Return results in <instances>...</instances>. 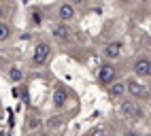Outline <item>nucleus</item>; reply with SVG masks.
Wrapping results in <instances>:
<instances>
[{
	"instance_id": "nucleus-14",
	"label": "nucleus",
	"mask_w": 151,
	"mask_h": 136,
	"mask_svg": "<svg viewBox=\"0 0 151 136\" xmlns=\"http://www.w3.org/2000/svg\"><path fill=\"white\" fill-rule=\"evenodd\" d=\"M32 19H34V24H41V19H43V17H41V13H34Z\"/></svg>"
},
{
	"instance_id": "nucleus-10",
	"label": "nucleus",
	"mask_w": 151,
	"mask_h": 136,
	"mask_svg": "<svg viewBox=\"0 0 151 136\" xmlns=\"http://www.w3.org/2000/svg\"><path fill=\"white\" fill-rule=\"evenodd\" d=\"M9 79H11L13 83H19V81L24 79V72H22V68H17V66L9 68Z\"/></svg>"
},
{
	"instance_id": "nucleus-12",
	"label": "nucleus",
	"mask_w": 151,
	"mask_h": 136,
	"mask_svg": "<svg viewBox=\"0 0 151 136\" xmlns=\"http://www.w3.org/2000/svg\"><path fill=\"white\" fill-rule=\"evenodd\" d=\"M9 34H11V28H9L6 24H0V41H6Z\"/></svg>"
},
{
	"instance_id": "nucleus-8",
	"label": "nucleus",
	"mask_w": 151,
	"mask_h": 136,
	"mask_svg": "<svg viewBox=\"0 0 151 136\" xmlns=\"http://www.w3.org/2000/svg\"><path fill=\"white\" fill-rule=\"evenodd\" d=\"M68 100V94L64 87H55V92H53V104H55V109H62V106L66 104Z\"/></svg>"
},
{
	"instance_id": "nucleus-15",
	"label": "nucleus",
	"mask_w": 151,
	"mask_h": 136,
	"mask_svg": "<svg viewBox=\"0 0 151 136\" xmlns=\"http://www.w3.org/2000/svg\"><path fill=\"white\" fill-rule=\"evenodd\" d=\"M60 123H62V119H60V117H53V121H51L53 128H55V125H60Z\"/></svg>"
},
{
	"instance_id": "nucleus-6",
	"label": "nucleus",
	"mask_w": 151,
	"mask_h": 136,
	"mask_svg": "<svg viewBox=\"0 0 151 136\" xmlns=\"http://www.w3.org/2000/svg\"><path fill=\"white\" fill-rule=\"evenodd\" d=\"M58 17H60V21H70V19L75 17V6L70 4V2H64V4H60L58 9Z\"/></svg>"
},
{
	"instance_id": "nucleus-16",
	"label": "nucleus",
	"mask_w": 151,
	"mask_h": 136,
	"mask_svg": "<svg viewBox=\"0 0 151 136\" xmlns=\"http://www.w3.org/2000/svg\"><path fill=\"white\" fill-rule=\"evenodd\" d=\"M2 15H4V9H2V6H0V17H2Z\"/></svg>"
},
{
	"instance_id": "nucleus-7",
	"label": "nucleus",
	"mask_w": 151,
	"mask_h": 136,
	"mask_svg": "<svg viewBox=\"0 0 151 136\" xmlns=\"http://www.w3.org/2000/svg\"><path fill=\"white\" fill-rule=\"evenodd\" d=\"M104 55L109 60H117V57L122 55V43H109L104 47Z\"/></svg>"
},
{
	"instance_id": "nucleus-9",
	"label": "nucleus",
	"mask_w": 151,
	"mask_h": 136,
	"mask_svg": "<svg viewBox=\"0 0 151 136\" xmlns=\"http://www.w3.org/2000/svg\"><path fill=\"white\" fill-rule=\"evenodd\" d=\"M53 36H55V38H60V41H68V38H70V28H68V26H64V21H62L60 26H55V28H53Z\"/></svg>"
},
{
	"instance_id": "nucleus-2",
	"label": "nucleus",
	"mask_w": 151,
	"mask_h": 136,
	"mask_svg": "<svg viewBox=\"0 0 151 136\" xmlns=\"http://www.w3.org/2000/svg\"><path fill=\"white\" fill-rule=\"evenodd\" d=\"M49 55H51V47H49L47 43H38L36 49H34L32 60H34V64H45L49 60Z\"/></svg>"
},
{
	"instance_id": "nucleus-4",
	"label": "nucleus",
	"mask_w": 151,
	"mask_h": 136,
	"mask_svg": "<svg viewBox=\"0 0 151 136\" xmlns=\"http://www.w3.org/2000/svg\"><path fill=\"white\" fill-rule=\"evenodd\" d=\"M98 81L104 83V85H111V83L115 81V68H111L109 64L100 66V68H98Z\"/></svg>"
},
{
	"instance_id": "nucleus-11",
	"label": "nucleus",
	"mask_w": 151,
	"mask_h": 136,
	"mask_svg": "<svg viewBox=\"0 0 151 136\" xmlns=\"http://www.w3.org/2000/svg\"><path fill=\"white\" fill-rule=\"evenodd\" d=\"M124 92H126V83H115L111 87V96H113V98H122Z\"/></svg>"
},
{
	"instance_id": "nucleus-1",
	"label": "nucleus",
	"mask_w": 151,
	"mask_h": 136,
	"mask_svg": "<svg viewBox=\"0 0 151 136\" xmlns=\"http://www.w3.org/2000/svg\"><path fill=\"white\" fill-rule=\"evenodd\" d=\"M126 92L132 96V98H145V96H147L145 85L140 83V81H136V79H130V81L126 83Z\"/></svg>"
},
{
	"instance_id": "nucleus-13",
	"label": "nucleus",
	"mask_w": 151,
	"mask_h": 136,
	"mask_svg": "<svg viewBox=\"0 0 151 136\" xmlns=\"http://www.w3.org/2000/svg\"><path fill=\"white\" fill-rule=\"evenodd\" d=\"M38 125H41V121H38L36 117H30V119H28V128H30V130H36Z\"/></svg>"
},
{
	"instance_id": "nucleus-17",
	"label": "nucleus",
	"mask_w": 151,
	"mask_h": 136,
	"mask_svg": "<svg viewBox=\"0 0 151 136\" xmlns=\"http://www.w3.org/2000/svg\"><path fill=\"white\" fill-rule=\"evenodd\" d=\"M124 2H126V0H124Z\"/></svg>"
},
{
	"instance_id": "nucleus-5",
	"label": "nucleus",
	"mask_w": 151,
	"mask_h": 136,
	"mask_svg": "<svg viewBox=\"0 0 151 136\" xmlns=\"http://www.w3.org/2000/svg\"><path fill=\"white\" fill-rule=\"evenodd\" d=\"M119 111H122V115H124L126 119H136L138 115H140V111H138L136 102H132V100H128V102H122Z\"/></svg>"
},
{
	"instance_id": "nucleus-3",
	"label": "nucleus",
	"mask_w": 151,
	"mask_h": 136,
	"mask_svg": "<svg viewBox=\"0 0 151 136\" xmlns=\"http://www.w3.org/2000/svg\"><path fill=\"white\" fill-rule=\"evenodd\" d=\"M134 74L136 77H151V60L149 57H138L134 62Z\"/></svg>"
}]
</instances>
